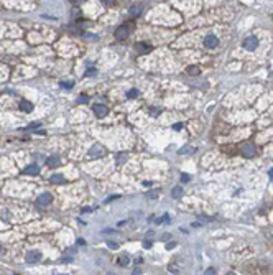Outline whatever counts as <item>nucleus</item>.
Masks as SVG:
<instances>
[{
  "mask_svg": "<svg viewBox=\"0 0 273 275\" xmlns=\"http://www.w3.org/2000/svg\"><path fill=\"white\" fill-rule=\"evenodd\" d=\"M206 273L211 275V273H215V272H214V269H207V270H206Z\"/></svg>",
  "mask_w": 273,
  "mask_h": 275,
  "instance_id": "nucleus-33",
  "label": "nucleus"
},
{
  "mask_svg": "<svg viewBox=\"0 0 273 275\" xmlns=\"http://www.w3.org/2000/svg\"><path fill=\"white\" fill-rule=\"evenodd\" d=\"M59 86H61V88H64V89H71L74 86V83H73V81H61Z\"/></svg>",
  "mask_w": 273,
  "mask_h": 275,
  "instance_id": "nucleus-16",
  "label": "nucleus"
},
{
  "mask_svg": "<svg viewBox=\"0 0 273 275\" xmlns=\"http://www.w3.org/2000/svg\"><path fill=\"white\" fill-rule=\"evenodd\" d=\"M204 46L206 48H211V50H214V48L219 46V38L215 35H206L204 38Z\"/></svg>",
  "mask_w": 273,
  "mask_h": 275,
  "instance_id": "nucleus-2",
  "label": "nucleus"
},
{
  "mask_svg": "<svg viewBox=\"0 0 273 275\" xmlns=\"http://www.w3.org/2000/svg\"><path fill=\"white\" fill-rule=\"evenodd\" d=\"M127 97H128V99H135V97H138V91H137V89H130V91L127 92Z\"/></svg>",
  "mask_w": 273,
  "mask_h": 275,
  "instance_id": "nucleus-17",
  "label": "nucleus"
},
{
  "mask_svg": "<svg viewBox=\"0 0 273 275\" xmlns=\"http://www.w3.org/2000/svg\"><path fill=\"white\" fill-rule=\"evenodd\" d=\"M133 23L130 22V23H125V25H122V27H118L117 30H115V38L117 40H125V38L130 35V31L133 30Z\"/></svg>",
  "mask_w": 273,
  "mask_h": 275,
  "instance_id": "nucleus-1",
  "label": "nucleus"
},
{
  "mask_svg": "<svg viewBox=\"0 0 273 275\" xmlns=\"http://www.w3.org/2000/svg\"><path fill=\"white\" fill-rule=\"evenodd\" d=\"M193 150H194L193 147H184V148H181V150H179V153L183 155V153H186V152H193Z\"/></svg>",
  "mask_w": 273,
  "mask_h": 275,
  "instance_id": "nucleus-25",
  "label": "nucleus"
},
{
  "mask_svg": "<svg viewBox=\"0 0 273 275\" xmlns=\"http://www.w3.org/2000/svg\"><path fill=\"white\" fill-rule=\"evenodd\" d=\"M140 13H142V5H133L130 8V15L132 17H138Z\"/></svg>",
  "mask_w": 273,
  "mask_h": 275,
  "instance_id": "nucleus-13",
  "label": "nucleus"
},
{
  "mask_svg": "<svg viewBox=\"0 0 273 275\" xmlns=\"http://www.w3.org/2000/svg\"><path fill=\"white\" fill-rule=\"evenodd\" d=\"M163 221H165V223H170V214H165V216H163V218H160V219H158L156 223H158V224H161Z\"/></svg>",
  "mask_w": 273,
  "mask_h": 275,
  "instance_id": "nucleus-21",
  "label": "nucleus"
},
{
  "mask_svg": "<svg viewBox=\"0 0 273 275\" xmlns=\"http://www.w3.org/2000/svg\"><path fill=\"white\" fill-rule=\"evenodd\" d=\"M68 252L71 254V255H74L76 254V249H73V250H68ZM64 259V262H69V260H73V259H69V257H63Z\"/></svg>",
  "mask_w": 273,
  "mask_h": 275,
  "instance_id": "nucleus-27",
  "label": "nucleus"
},
{
  "mask_svg": "<svg viewBox=\"0 0 273 275\" xmlns=\"http://www.w3.org/2000/svg\"><path fill=\"white\" fill-rule=\"evenodd\" d=\"M95 73H97V71H95V69H87V73H86V76H94Z\"/></svg>",
  "mask_w": 273,
  "mask_h": 275,
  "instance_id": "nucleus-28",
  "label": "nucleus"
},
{
  "mask_svg": "<svg viewBox=\"0 0 273 275\" xmlns=\"http://www.w3.org/2000/svg\"><path fill=\"white\" fill-rule=\"evenodd\" d=\"M102 2L105 3V5H112V3H114V0H102Z\"/></svg>",
  "mask_w": 273,
  "mask_h": 275,
  "instance_id": "nucleus-32",
  "label": "nucleus"
},
{
  "mask_svg": "<svg viewBox=\"0 0 273 275\" xmlns=\"http://www.w3.org/2000/svg\"><path fill=\"white\" fill-rule=\"evenodd\" d=\"M25 259H26V262H28V264H35V262H38V260L41 259V254L38 252V250H31V252H28V254H26V257H25Z\"/></svg>",
  "mask_w": 273,
  "mask_h": 275,
  "instance_id": "nucleus-8",
  "label": "nucleus"
},
{
  "mask_svg": "<svg viewBox=\"0 0 273 275\" xmlns=\"http://www.w3.org/2000/svg\"><path fill=\"white\" fill-rule=\"evenodd\" d=\"M51 183H54V185H61V183H64V176L63 175H53L50 178Z\"/></svg>",
  "mask_w": 273,
  "mask_h": 275,
  "instance_id": "nucleus-12",
  "label": "nucleus"
},
{
  "mask_svg": "<svg viewBox=\"0 0 273 275\" xmlns=\"http://www.w3.org/2000/svg\"><path fill=\"white\" fill-rule=\"evenodd\" d=\"M18 107H20V110H23V112H31V110H33V104L30 102V101H22Z\"/></svg>",
  "mask_w": 273,
  "mask_h": 275,
  "instance_id": "nucleus-11",
  "label": "nucleus"
},
{
  "mask_svg": "<svg viewBox=\"0 0 273 275\" xmlns=\"http://www.w3.org/2000/svg\"><path fill=\"white\" fill-rule=\"evenodd\" d=\"M125 160H127V155H118V163H122Z\"/></svg>",
  "mask_w": 273,
  "mask_h": 275,
  "instance_id": "nucleus-29",
  "label": "nucleus"
},
{
  "mask_svg": "<svg viewBox=\"0 0 273 275\" xmlns=\"http://www.w3.org/2000/svg\"><path fill=\"white\" fill-rule=\"evenodd\" d=\"M78 102H79V104H86V102H89V97H87V96H79V97H78Z\"/></svg>",
  "mask_w": 273,
  "mask_h": 275,
  "instance_id": "nucleus-20",
  "label": "nucleus"
},
{
  "mask_svg": "<svg viewBox=\"0 0 273 275\" xmlns=\"http://www.w3.org/2000/svg\"><path fill=\"white\" fill-rule=\"evenodd\" d=\"M255 153H257L255 145H252V143H243V145H242V155H243V157L250 158V157L255 155Z\"/></svg>",
  "mask_w": 273,
  "mask_h": 275,
  "instance_id": "nucleus-5",
  "label": "nucleus"
},
{
  "mask_svg": "<svg viewBox=\"0 0 273 275\" xmlns=\"http://www.w3.org/2000/svg\"><path fill=\"white\" fill-rule=\"evenodd\" d=\"M94 114H95V117L102 119V117H105V115L109 114V109L105 107V105H102V104H95L94 105Z\"/></svg>",
  "mask_w": 273,
  "mask_h": 275,
  "instance_id": "nucleus-7",
  "label": "nucleus"
},
{
  "mask_svg": "<svg viewBox=\"0 0 273 275\" xmlns=\"http://www.w3.org/2000/svg\"><path fill=\"white\" fill-rule=\"evenodd\" d=\"M186 71H188V74H199V68L198 66H189Z\"/></svg>",
  "mask_w": 273,
  "mask_h": 275,
  "instance_id": "nucleus-18",
  "label": "nucleus"
},
{
  "mask_svg": "<svg viewBox=\"0 0 273 275\" xmlns=\"http://www.w3.org/2000/svg\"><path fill=\"white\" fill-rule=\"evenodd\" d=\"M36 127H40V124H38V122H33V124L28 125V127H25V130H35Z\"/></svg>",
  "mask_w": 273,
  "mask_h": 275,
  "instance_id": "nucleus-22",
  "label": "nucleus"
},
{
  "mask_svg": "<svg viewBox=\"0 0 273 275\" xmlns=\"http://www.w3.org/2000/svg\"><path fill=\"white\" fill-rule=\"evenodd\" d=\"M151 245H153L151 240H143V247H145V249H150Z\"/></svg>",
  "mask_w": 273,
  "mask_h": 275,
  "instance_id": "nucleus-26",
  "label": "nucleus"
},
{
  "mask_svg": "<svg viewBox=\"0 0 273 275\" xmlns=\"http://www.w3.org/2000/svg\"><path fill=\"white\" fill-rule=\"evenodd\" d=\"M107 245H109V247H110V249H114V250H115V249H118V244H117V242H114V240H109V242H107Z\"/></svg>",
  "mask_w": 273,
  "mask_h": 275,
  "instance_id": "nucleus-24",
  "label": "nucleus"
},
{
  "mask_svg": "<svg viewBox=\"0 0 273 275\" xmlns=\"http://www.w3.org/2000/svg\"><path fill=\"white\" fill-rule=\"evenodd\" d=\"M270 176H271V178H273V170H271V171H270Z\"/></svg>",
  "mask_w": 273,
  "mask_h": 275,
  "instance_id": "nucleus-34",
  "label": "nucleus"
},
{
  "mask_svg": "<svg viewBox=\"0 0 273 275\" xmlns=\"http://www.w3.org/2000/svg\"><path fill=\"white\" fill-rule=\"evenodd\" d=\"M257 46H258V40L255 36H247L245 40H243V48L248 51H253Z\"/></svg>",
  "mask_w": 273,
  "mask_h": 275,
  "instance_id": "nucleus-4",
  "label": "nucleus"
},
{
  "mask_svg": "<svg viewBox=\"0 0 273 275\" xmlns=\"http://www.w3.org/2000/svg\"><path fill=\"white\" fill-rule=\"evenodd\" d=\"M189 180H191V176L188 175V173H183V175H181V181L183 183H188Z\"/></svg>",
  "mask_w": 273,
  "mask_h": 275,
  "instance_id": "nucleus-23",
  "label": "nucleus"
},
{
  "mask_svg": "<svg viewBox=\"0 0 273 275\" xmlns=\"http://www.w3.org/2000/svg\"><path fill=\"white\" fill-rule=\"evenodd\" d=\"M175 245H176L175 242H170L168 245H166V249H168V250H171V249H175Z\"/></svg>",
  "mask_w": 273,
  "mask_h": 275,
  "instance_id": "nucleus-31",
  "label": "nucleus"
},
{
  "mask_svg": "<svg viewBox=\"0 0 273 275\" xmlns=\"http://www.w3.org/2000/svg\"><path fill=\"white\" fill-rule=\"evenodd\" d=\"M51 201H53V196L50 195V193H43V195H40L36 198V204L38 206H48V204H51Z\"/></svg>",
  "mask_w": 273,
  "mask_h": 275,
  "instance_id": "nucleus-6",
  "label": "nucleus"
},
{
  "mask_svg": "<svg viewBox=\"0 0 273 275\" xmlns=\"http://www.w3.org/2000/svg\"><path fill=\"white\" fill-rule=\"evenodd\" d=\"M135 48H140V53H147V51H150L151 50V46H148V45H145V43H138V45H135Z\"/></svg>",
  "mask_w": 273,
  "mask_h": 275,
  "instance_id": "nucleus-15",
  "label": "nucleus"
},
{
  "mask_svg": "<svg viewBox=\"0 0 273 275\" xmlns=\"http://www.w3.org/2000/svg\"><path fill=\"white\" fill-rule=\"evenodd\" d=\"M181 195H183V190H181L179 186H175L173 190H171V196L173 198H181Z\"/></svg>",
  "mask_w": 273,
  "mask_h": 275,
  "instance_id": "nucleus-14",
  "label": "nucleus"
},
{
  "mask_svg": "<svg viewBox=\"0 0 273 275\" xmlns=\"http://www.w3.org/2000/svg\"><path fill=\"white\" fill-rule=\"evenodd\" d=\"M181 127H183V124H175V125H173L175 130H181Z\"/></svg>",
  "mask_w": 273,
  "mask_h": 275,
  "instance_id": "nucleus-30",
  "label": "nucleus"
},
{
  "mask_svg": "<svg viewBox=\"0 0 273 275\" xmlns=\"http://www.w3.org/2000/svg\"><path fill=\"white\" fill-rule=\"evenodd\" d=\"M118 264L123 265V267H125V265H128V257H127V255H122L120 260H118Z\"/></svg>",
  "mask_w": 273,
  "mask_h": 275,
  "instance_id": "nucleus-19",
  "label": "nucleus"
},
{
  "mask_svg": "<svg viewBox=\"0 0 273 275\" xmlns=\"http://www.w3.org/2000/svg\"><path fill=\"white\" fill-rule=\"evenodd\" d=\"M46 165L50 166V168L58 166V165H59V157H58V155H51V157H48V158H46Z\"/></svg>",
  "mask_w": 273,
  "mask_h": 275,
  "instance_id": "nucleus-10",
  "label": "nucleus"
},
{
  "mask_svg": "<svg viewBox=\"0 0 273 275\" xmlns=\"http://www.w3.org/2000/svg\"><path fill=\"white\" fill-rule=\"evenodd\" d=\"M89 155L92 157V158H100V157H104L105 155V148L102 145H92L90 147V150H89Z\"/></svg>",
  "mask_w": 273,
  "mask_h": 275,
  "instance_id": "nucleus-3",
  "label": "nucleus"
},
{
  "mask_svg": "<svg viewBox=\"0 0 273 275\" xmlns=\"http://www.w3.org/2000/svg\"><path fill=\"white\" fill-rule=\"evenodd\" d=\"M23 173H25V175H31V176H35V175H38V173H40V166L33 163V165L26 166L25 170H23Z\"/></svg>",
  "mask_w": 273,
  "mask_h": 275,
  "instance_id": "nucleus-9",
  "label": "nucleus"
}]
</instances>
